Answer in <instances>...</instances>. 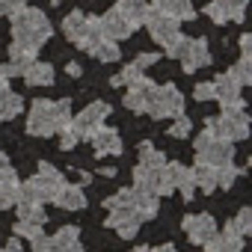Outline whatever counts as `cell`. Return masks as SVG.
I'll use <instances>...</instances> for the list:
<instances>
[{
	"mask_svg": "<svg viewBox=\"0 0 252 252\" xmlns=\"http://www.w3.org/2000/svg\"><path fill=\"white\" fill-rule=\"evenodd\" d=\"M71 125V101L63 98V101H45V98H36L30 113H27V134L30 137H54L60 134L63 128Z\"/></svg>",
	"mask_w": 252,
	"mask_h": 252,
	"instance_id": "cell-1",
	"label": "cell"
},
{
	"mask_svg": "<svg viewBox=\"0 0 252 252\" xmlns=\"http://www.w3.org/2000/svg\"><path fill=\"white\" fill-rule=\"evenodd\" d=\"M54 27L48 21V15L42 9H33V6H24L21 12L12 15V42L21 45V48H30V51H39L48 39H51Z\"/></svg>",
	"mask_w": 252,
	"mask_h": 252,
	"instance_id": "cell-2",
	"label": "cell"
},
{
	"mask_svg": "<svg viewBox=\"0 0 252 252\" xmlns=\"http://www.w3.org/2000/svg\"><path fill=\"white\" fill-rule=\"evenodd\" d=\"M63 33H65L68 42H74V45H77L80 51H86V54L104 39L101 24H98V15H83L80 9H74V12L65 15V21H63Z\"/></svg>",
	"mask_w": 252,
	"mask_h": 252,
	"instance_id": "cell-3",
	"label": "cell"
},
{
	"mask_svg": "<svg viewBox=\"0 0 252 252\" xmlns=\"http://www.w3.org/2000/svg\"><path fill=\"white\" fill-rule=\"evenodd\" d=\"M205 131H211L214 137L228 140V143L246 140V134H249V116H246L243 107H228L220 116H211L205 122Z\"/></svg>",
	"mask_w": 252,
	"mask_h": 252,
	"instance_id": "cell-4",
	"label": "cell"
},
{
	"mask_svg": "<svg viewBox=\"0 0 252 252\" xmlns=\"http://www.w3.org/2000/svg\"><path fill=\"white\" fill-rule=\"evenodd\" d=\"M143 113H149L152 119H175V116H181L184 113V98H181L178 86H172V83L158 86L155 83L149 98H146V110Z\"/></svg>",
	"mask_w": 252,
	"mask_h": 252,
	"instance_id": "cell-5",
	"label": "cell"
},
{
	"mask_svg": "<svg viewBox=\"0 0 252 252\" xmlns=\"http://www.w3.org/2000/svg\"><path fill=\"white\" fill-rule=\"evenodd\" d=\"M163 51H166V57L181 60L184 71H199V68H205L211 63V51H208V42L205 39H184L181 36V39H175Z\"/></svg>",
	"mask_w": 252,
	"mask_h": 252,
	"instance_id": "cell-6",
	"label": "cell"
},
{
	"mask_svg": "<svg viewBox=\"0 0 252 252\" xmlns=\"http://www.w3.org/2000/svg\"><path fill=\"white\" fill-rule=\"evenodd\" d=\"M193 149H196V163H205V166H214V169L231 163V158H234V146L228 140L214 137L211 131H202L196 137V146Z\"/></svg>",
	"mask_w": 252,
	"mask_h": 252,
	"instance_id": "cell-7",
	"label": "cell"
},
{
	"mask_svg": "<svg viewBox=\"0 0 252 252\" xmlns=\"http://www.w3.org/2000/svg\"><path fill=\"white\" fill-rule=\"evenodd\" d=\"M110 116V104L107 101H92L83 113H77V116H71V125L68 128L77 134V140H89L101 125H104V119Z\"/></svg>",
	"mask_w": 252,
	"mask_h": 252,
	"instance_id": "cell-8",
	"label": "cell"
},
{
	"mask_svg": "<svg viewBox=\"0 0 252 252\" xmlns=\"http://www.w3.org/2000/svg\"><path fill=\"white\" fill-rule=\"evenodd\" d=\"M143 214L137 211V205H122V208H110V217H107V228H116L119 237L131 240L137 237L140 225H143Z\"/></svg>",
	"mask_w": 252,
	"mask_h": 252,
	"instance_id": "cell-9",
	"label": "cell"
},
{
	"mask_svg": "<svg viewBox=\"0 0 252 252\" xmlns=\"http://www.w3.org/2000/svg\"><path fill=\"white\" fill-rule=\"evenodd\" d=\"M146 27H149V36H152L160 48H169L175 39H181V21H175V18H169V15H163V12H158V9H152V12H149Z\"/></svg>",
	"mask_w": 252,
	"mask_h": 252,
	"instance_id": "cell-10",
	"label": "cell"
},
{
	"mask_svg": "<svg viewBox=\"0 0 252 252\" xmlns=\"http://www.w3.org/2000/svg\"><path fill=\"white\" fill-rule=\"evenodd\" d=\"M181 228H184V234H187L190 243H199L202 246L205 240H211L217 234V220L211 214H190V217H184Z\"/></svg>",
	"mask_w": 252,
	"mask_h": 252,
	"instance_id": "cell-11",
	"label": "cell"
},
{
	"mask_svg": "<svg viewBox=\"0 0 252 252\" xmlns=\"http://www.w3.org/2000/svg\"><path fill=\"white\" fill-rule=\"evenodd\" d=\"M211 83H214V101H220L222 110H228V107H246L243 98H240V89H243V86H240L228 71H225V74H217Z\"/></svg>",
	"mask_w": 252,
	"mask_h": 252,
	"instance_id": "cell-12",
	"label": "cell"
},
{
	"mask_svg": "<svg viewBox=\"0 0 252 252\" xmlns=\"http://www.w3.org/2000/svg\"><path fill=\"white\" fill-rule=\"evenodd\" d=\"M246 3L249 0H211L208 3V18L214 24H228V21H243V12H246Z\"/></svg>",
	"mask_w": 252,
	"mask_h": 252,
	"instance_id": "cell-13",
	"label": "cell"
},
{
	"mask_svg": "<svg viewBox=\"0 0 252 252\" xmlns=\"http://www.w3.org/2000/svg\"><path fill=\"white\" fill-rule=\"evenodd\" d=\"M89 143L95 146V155H98V158H110V155L119 158V155L125 152L119 131H116V128H107V125H101V128L89 137Z\"/></svg>",
	"mask_w": 252,
	"mask_h": 252,
	"instance_id": "cell-14",
	"label": "cell"
},
{
	"mask_svg": "<svg viewBox=\"0 0 252 252\" xmlns=\"http://www.w3.org/2000/svg\"><path fill=\"white\" fill-rule=\"evenodd\" d=\"M33 184L42 190V196H45V202H51L60 190H63V184H65V178H63V172L60 169H54L51 163H39V172L33 175Z\"/></svg>",
	"mask_w": 252,
	"mask_h": 252,
	"instance_id": "cell-15",
	"label": "cell"
},
{
	"mask_svg": "<svg viewBox=\"0 0 252 252\" xmlns=\"http://www.w3.org/2000/svg\"><path fill=\"white\" fill-rule=\"evenodd\" d=\"M116 12L122 15V21H128L134 30L146 24L149 12H152V3H146V0H116Z\"/></svg>",
	"mask_w": 252,
	"mask_h": 252,
	"instance_id": "cell-16",
	"label": "cell"
},
{
	"mask_svg": "<svg viewBox=\"0 0 252 252\" xmlns=\"http://www.w3.org/2000/svg\"><path fill=\"white\" fill-rule=\"evenodd\" d=\"M98 24H101L104 39H113V42H122V39H128V36L134 33V27H131L128 21H122V15H119L116 9H110V12L98 15Z\"/></svg>",
	"mask_w": 252,
	"mask_h": 252,
	"instance_id": "cell-17",
	"label": "cell"
},
{
	"mask_svg": "<svg viewBox=\"0 0 252 252\" xmlns=\"http://www.w3.org/2000/svg\"><path fill=\"white\" fill-rule=\"evenodd\" d=\"M152 9L175 18V21H193L196 18V9H193V0H155Z\"/></svg>",
	"mask_w": 252,
	"mask_h": 252,
	"instance_id": "cell-18",
	"label": "cell"
},
{
	"mask_svg": "<svg viewBox=\"0 0 252 252\" xmlns=\"http://www.w3.org/2000/svg\"><path fill=\"white\" fill-rule=\"evenodd\" d=\"M51 252H83L80 228H77V225H63V228L51 237Z\"/></svg>",
	"mask_w": 252,
	"mask_h": 252,
	"instance_id": "cell-19",
	"label": "cell"
},
{
	"mask_svg": "<svg viewBox=\"0 0 252 252\" xmlns=\"http://www.w3.org/2000/svg\"><path fill=\"white\" fill-rule=\"evenodd\" d=\"M57 208H63V211H80V208H86V193H83V187H77V184H63V190L51 199Z\"/></svg>",
	"mask_w": 252,
	"mask_h": 252,
	"instance_id": "cell-20",
	"label": "cell"
},
{
	"mask_svg": "<svg viewBox=\"0 0 252 252\" xmlns=\"http://www.w3.org/2000/svg\"><path fill=\"white\" fill-rule=\"evenodd\" d=\"M152 80L143 74L137 83H131L128 86V92H125V107H128V110H134V113H143L146 110V98H149V92H152Z\"/></svg>",
	"mask_w": 252,
	"mask_h": 252,
	"instance_id": "cell-21",
	"label": "cell"
},
{
	"mask_svg": "<svg viewBox=\"0 0 252 252\" xmlns=\"http://www.w3.org/2000/svg\"><path fill=\"white\" fill-rule=\"evenodd\" d=\"M33 63H36V51L21 48V45L12 42V48H9V68H12V74H24Z\"/></svg>",
	"mask_w": 252,
	"mask_h": 252,
	"instance_id": "cell-22",
	"label": "cell"
},
{
	"mask_svg": "<svg viewBox=\"0 0 252 252\" xmlns=\"http://www.w3.org/2000/svg\"><path fill=\"white\" fill-rule=\"evenodd\" d=\"M30 86H51L54 80H57V74H54V65H48V63H33L24 74H21Z\"/></svg>",
	"mask_w": 252,
	"mask_h": 252,
	"instance_id": "cell-23",
	"label": "cell"
},
{
	"mask_svg": "<svg viewBox=\"0 0 252 252\" xmlns=\"http://www.w3.org/2000/svg\"><path fill=\"white\" fill-rule=\"evenodd\" d=\"M205 252H243V237L234 234H214L211 240L202 243Z\"/></svg>",
	"mask_w": 252,
	"mask_h": 252,
	"instance_id": "cell-24",
	"label": "cell"
},
{
	"mask_svg": "<svg viewBox=\"0 0 252 252\" xmlns=\"http://www.w3.org/2000/svg\"><path fill=\"white\" fill-rule=\"evenodd\" d=\"M21 110H24V101H21L18 92H12L9 86H6V89H0V122L15 119Z\"/></svg>",
	"mask_w": 252,
	"mask_h": 252,
	"instance_id": "cell-25",
	"label": "cell"
},
{
	"mask_svg": "<svg viewBox=\"0 0 252 252\" xmlns=\"http://www.w3.org/2000/svg\"><path fill=\"white\" fill-rule=\"evenodd\" d=\"M15 205H18V208L45 205V196H42V190L33 184V178H30V181H24V184H18V190H15Z\"/></svg>",
	"mask_w": 252,
	"mask_h": 252,
	"instance_id": "cell-26",
	"label": "cell"
},
{
	"mask_svg": "<svg viewBox=\"0 0 252 252\" xmlns=\"http://www.w3.org/2000/svg\"><path fill=\"white\" fill-rule=\"evenodd\" d=\"M252 231V208H240L234 220L225 222V234H234V237H246Z\"/></svg>",
	"mask_w": 252,
	"mask_h": 252,
	"instance_id": "cell-27",
	"label": "cell"
},
{
	"mask_svg": "<svg viewBox=\"0 0 252 252\" xmlns=\"http://www.w3.org/2000/svg\"><path fill=\"white\" fill-rule=\"evenodd\" d=\"M193 181H196L199 190L214 193V190H217V169H214V166H205V163H196V166H193Z\"/></svg>",
	"mask_w": 252,
	"mask_h": 252,
	"instance_id": "cell-28",
	"label": "cell"
},
{
	"mask_svg": "<svg viewBox=\"0 0 252 252\" xmlns=\"http://www.w3.org/2000/svg\"><path fill=\"white\" fill-rule=\"evenodd\" d=\"M175 190L190 202L193 193H196V181H193V166H181L178 163V172H175Z\"/></svg>",
	"mask_w": 252,
	"mask_h": 252,
	"instance_id": "cell-29",
	"label": "cell"
},
{
	"mask_svg": "<svg viewBox=\"0 0 252 252\" xmlns=\"http://www.w3.org/2000/svg\"><path fill=\"white\" fill-rule=\"evenodd\" d=\"M89 57H95V60H101V63H116V60L122 57V51H119V45H116L113 39H101V42L89 51Z\"/></svg>",
	"mask_w": 252,
	"mask_h": 252,
	"instance_id": "cell-30",
	"label": "cell"
},
{
	"mask_svg": "<svg viewBox=\"0 0 252 252\" xmlns=\"http://www.w3.org/2000/svg\"><path fill=\"white\" fill-rule=\"evenodd\" d=\"M228 74H231L240 86H249V83H252V57H240V60L228 68Z\"/></svg>",
	"mask_w": 252,
	"mask_h": 252,
	"instance_id": "cell-31",
	"label": "cell"
},
{
	"mask_svg": "<svg viewBox=\"0 0 252 252\" xmlns=\"http://www.w3.org/2000/svg\"><path fill=\"white\" fill-rule=\"evenodd\" d=\"M140 77H143V68L131 63V65H125V68H122V71L110 80V86H131V83H137Z\"/></svg>",
	"mask_w": 252,
	"mask_h": 252,
	"instance_id": "cell-32",
	"label": "cell"
},
{
	"mask_svg": "<svg viewBox=\"0 0 252 252\" xmlns=\"http://www.w3.org/2000/svg\"><path fill=\"white\" fill-rule=\"evenodd\" d=\"M140 163H146V166H163L166 158H163L152 143H143V146H140Z\"/></svg>",
	"mask_w": 252,
	"mask_h": 252,
	"instance_id": "cell-33",
	"label": "cell"
},
{
	"mask_svg": "<svg viewBox=\"0 0 252 252\" xmlns=\"http://www.w3.org/2000/svg\"><path fill=\"white\" fill-rule=\"evenodd\" d=\"M15 190H18V178L0 181V211H6V208L15 205Z\"/></svg>",
	"mask_w": 252,
	"mask_h": 252,
	"instance_id": "cell-34",
	"label": "cell"
},
{
	"mask_svg": "<svg viewBox=\"0 0 252 252\" xmlns=\"http://www.w3.org/2000/svg\"><path fill=\"white\" fill-rule=\"evenodd\" d=\"M243 169H237V166H231V163H225V166H220L217 169V187H231L234 181H237V175H240Z\"/></svg>",
	"mask_w": 252,
	"mask_h": 252,
	"instance_id": "cell-35",
	"label": "cell"
},
{
	"mask_svg": "<svg viewBox=\"0 0 252 252\" xmlns=\"http://www.w3.org/2000/svg\"><path fill=\"white\" fill-rule=\"evenodd\" d=\"M190 131H193V122L181 113V116H175V122H172V128H169V137H175V140H184V137H190Z\"/></svg>",
	"mask_w": 252,
	"mask_h": 252,
	"instance_id": "cell-36",
	"label": "cell"
},
{
	"mask_svg": "<svg viewBox=\"0 0 252 252\" xmlns=\"http://www.w3.org/2000/svg\"><path fill=\"white\" fill-rule=\"evenodd\" d=\"M15 234L33 240L36 234H42V222H33V220H21V217H18V222H15Z\"/></svg>",
	"mask_w": 252,
	"mask_h": 252,
	"instance_id": "cell-37",
	"label": "cell"
},
{
	"mask_svg": "<svg viewBox=\"0 0 252 252\" xmlns=\"http://www.w3.org/2000/svg\"><path fill=\"white\" fill-rule=\"evenodd\" d=\"M18 217L21 220H33V222H42L45 225V211H42V205H30V208H18Z\"/></svg>",
	"mask_w": 252,
	"mask_h": 252,
	"instance_id": "cell-38",
	"label": "cell"
},
{
	"mask_svg": "<svg viewBox=\"0 0 252 252\" xmlns=\"http://www.w3.org/2000/svg\"><path fill=\"white\" fill-rule=\"evenodd\" d=\"M27 6V0H0V15H6V18H12L15 12H21Z\"/></svg>",
	"mask_w": 252,
	"mask_h": 252,
	"instance_id": "cell-39",
	"label": "cell"
},
{
	"mask_svg": "<svg viewBox=\"0 0 252 252\" xmlns=\"http://www.w3.org/2000/svg\"><path fill=\"white\" fill-rule=\"evenodd\" d=\"M60 143H63V152H71L80 140H77V134H74L71 128H63V131H60Z\"/></svg>",
	"mask_w": 252,
	"mask_h": 252,
	"instance_id": "cell-40",
	"label": "cell"
},
{
	"mask_svg": "<svg viewBox=\"0 0 252 252\" xmlns=\"http://www.w3.org/2000/svg\"><path fill=\"white\" fill-rule=\"evenodd\" d=\"M193 98H199V101H214V83H196Z\"/></svg>",
	"mask_w": 252,
	"mask_h": 252,
	"instance_id": "cell-41",
	"label": "cell"
},
{
	"mask_svg": "<svg viewBox=\"0 0 252 252\" xmlns=\"http://www.w3.org/2000/svg\"><path fill=\"white\" fill-rule=\"evenodd\" d=\"M15 178V169L9 166V158L0 152V181H12Z\"/></svg>",
	"mask_w": 252,
	"mask_h": 252,
	"instance_id": "cell-42",
	"label": "cell"
},
{
	"mask_svg": "<svg viewBox=\"0 0 252 252\" xmlns=\"http://www.w3.org/2000/svg\"><path fill=\"white\" fill-rule=\"evenodd\" d=\"M33 252H51V237L48 234H36L33 237Z\"/></svg>",
	"mask_w": 252,
	"mask_h": 252,
	"instance_id": "cell-43",
	"label": "cell"
},
{
	"mask_svg": "<svg viewBox=\"0 0 252 252\" xmlns=\"http://www.w3.org/2000/svg\"><path fill=\"white\" fill-rule=\"evenodd\" d=\"M155 63H158V51H155V54H140V57L134 60V65H140L143 71H146L149 65H155Z\"/></svg>",
	"mask_w": 252,
	"mask_h": 252,
	"instance_id": "cell-44",
	"label": "cell"
},
{
	"mask_svg": "<svg viewBox=\"0 0 252 252\" xmlns=\"http://www.w3.org/2000/svg\"><path fill=\"white\" fill-rule=\"evenodd\" d=\"M240 57H252V39H249V33L240 36Z\"/></svg>",
	"mask_w": 252,
	"mask_h": 252,
	"instance_id": "cell-45",
	"label": "cell"
},
{
	"mask_svg": "<svg viewBox=\"0 0 252 252\" xmlns=\"http://www.w3.org/2000/svg\"><path fill=\"white\" fill-rule=\"evenodd\" d=\"M9 77H15L12 68H9V65H0V89H6V86H9Z\"/></svg>",
	"mask_w": 252,
	"mask_h": 252,
	"instance_id": "cell-46",
	"label": "cell"
},
{
	"mask_svg": "<svg viewBox=\"0 0 252 252\" xmlns=\"http://www.w3.org/2000/svg\"><path fill=\"white\" fill-rule=\"evenodd\" d=\"M65 71H68L71 77H80V65H77V63H68V68H65Z\"/></svg>",
	"mask_w": 252,
	"mask_h": 252,
	"instance_id": "cell-47",
	"label": "cell"
},
{
	"mask_svg": "<svg viewBox=\"0 0 252 252\" xmlns=\"http://www.w3.org/2000/svg\"><path fill=\"white\" fill-rule=\"evenodd\" d=\"M149 252H175V246H172V243H163V246H158V249H149Z\"/></svg>",
	"mask_w": 252,
	"mask_h": 252,
	"instance_id": "cell-48",
	"label": "cell"
},
{
	"mask_svg": "<svg viewBox=\"0 0 252 252\" xmlns=\"http://www.w3.org/2000/svg\"><path fill=\"white\" fill-rule=\"evenodd\" d=\"M131 252H149V246H134Z\"/></svg>",
	"mask_w": 252,
	"mask_h": 252,
	"instance_id": "cell-49",
	"label": "cell"
},
{
	"mask_svg": "<svg viewBox=\"0 0 252 252\" xmlns=\"http://www.w3.org/2000/svg\"><path fill=\"white\" fill-rule=\"evenodd\" d=\"M51 3H63V0H51Z\"/></svg>",
	"mask_w": 252,
	"mask_h": 252,
	"instance_id": "cell-50",
	"label": "cell"
},
{
	"mask_svg": "<svg viewBox=\"0 0 252 252\" xmlns=\"http://www.w3.org/2000/svg\"><path fill=\"white\" fill-rule=\"evenodd\" d=\"M0 252H6V249H0Z\"/></svg>",
	"mask_w": 252,
	"mask_h": 252,
	"instance_id": "cell-51",
	"label": "cell"
}]
</instances>
